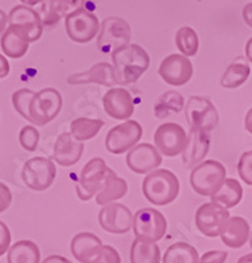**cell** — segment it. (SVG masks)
I'll return each instance as SVG.
<instances>
[{
	"label": "cell",
	"mask_w": 252,
	"mask_h": 263,
	"mask_svg": "<svg viewBox=\"0 0 252 263\" xmlns=\"http://www.w3.org/2000/svg\"><path fill=\"white\" fill-rule=\"evenodd\" d=\"M67 83L72 84V86L96 83L101 84V86L113 87L118 84V81L114 66L109 65L107 62H100L93 65L87 71L70 75L69 78H67Z\"/></svg>",
	"instance_id": "cell-18"
},
{
	"label": "cell",
	"mask_w": 252,
	"mask_h": 263,
	"mask_svg": "<svg viewBox=\"0 0 252 263\" xmlns=\"http://www.w3.org/2000/svg\"><path fill=\"white\" fill-rule=\"evenodd\" d=\"M41 263H72L67 258L62 257V255H50V257L45 258Z\"/></svg>",
	"instance_id": "cell-44"
},
{
	"label": "cell",
	"mask_w": 252,
	"mask_h": 263,
	"mask_svg": "<svg viewBox=\"0 0 252 263\" xmlns=\"http://www.w3.org/2000/svg\"><path fill=\"white\" fill-rule=\"evenodd\" d=\"M11 232L3 221H0V257L4 255L11 248Z\"/></svg>",
	"instance_id": "cell-40"
},
{
	"label": "cell",
	"mask_w": 252,
	"mask_h": 263,
	"mask_svg": "<svg viewBox=\"0 0 252 263\" xmlns=\"http://www.w3.org/2000/svg\"><path fill=\"white\" fill-rule=\"evenodd\" d=\"M133 230L138 239L156 242L167 232V220L159 211L154 208H142L134 215Z\"/></svg>",
	"instance_id": "cell-8"
},
{
	"label": "cell",
	"mask_w": 252,
	"mask_h": 263,
	"mask_svg": "<svg viewBox=\"0 0 252 263\" xmlns=\"http://www.w3.org/2000/svg\"><path fill=\"white\" fill-rule=\"evenodd\" d=\"M30 39L27 30L17 25H9L2 34L0 46L7 57L18 60L24 57L29 48Z\"/></svg>",
	"instance_id": "cell-22"
},
{
	"label": "cell",
	"mask_w": 252,
	"mask_h": 263,
	"mask_svg": "<svg viewBox=\"0 0 252 263\" xmlns=\"http://www.w3.org/2000/svg\"><path fill=\"white\" fill-rule=\"evenodd\" d=\"M12 204V192L8 185L0 182V213L7 211Z\"/></svg>",
	"instance_id": "cell-41"
},
{
	"label": "cell",
	"mask_w": 252,
	"mask_h": 263,
	"mask_svg": "<svg viewBox=\"0 0 252 263\" xmlns=\"http://www.w3.org/2000/svg\"><path fill=\"white\" fill-rule=\"evenodd\" d=\"M132 263H160V249L156 242L135 238L130 249Z\"/></svg>",
	"instance_id": "cell-30"
},
{
	"label": "cell",
	"mask_w": 252,
	"mask_h": 263,
	"mask_svg": "<svg viewBox=\"0 0 252 263\" xmlns=\"http://www.w3.org/2000/svg\"><path fill=\"white\" fill-rule=\"evenodd\" d=\"M83 150V142L75 140L70 132H65V133L58 136L57 141H55L53 158L63 167H71L75 163H78L79 159L81 158Z\"/></svg>",
	"instance_id": "cell-20"
},
{
	"label": "cell",
	"mask_w": 252,
	"mask_h": 263,
	"mask_svg": "<svg viewBox=\"0 0 252 263\" xmlns=\"http://www.w3.org/2000/svg\"><path fill=\"white\" fill-rule=\"evenodd\" d=\"M66 32L70 40L78 44L90 42L97 36L100 23L96 15L86 8H79L66 16Z\"/></svg>",
	"instance_id": "cell-10"
},
{
	"label": "cell",
	"mask_w": 252,
	"mask_h": 263,
	"mask_svg": "<svg viewBox=\"0 0 252 263\" xmlns=\"http://www.w3.org/2000/svg\"><path fill=\"white\" fill-rule=\"evenodd\" d=\"M18 140H20L21 146L24 147L27 152H34L38 146L39 133L34 126L27 125L20 130Z\"/></svg>",
	"instance_id": "cell-36"
},
{
	"label": "cell",
	"mask_w": 252,
	"mask_h": 263,
	"mask_svg": "<svg viewBox=\"0 0 252 263\" xmlns=\"http://www.w3.org/2000/svg\"><path fill=\"white\" fill-rule=\"evenodd\" d=\"M44 27H54L70 13L67 0H44L38 11Z\"/></svg>",
	"instance_id": "cell-29"
},
{
	"label": "cell",
	"mask_w": 252,
	"mask_h": 263,
	"mask_svg": "<svg viewBox=\"0 0 252 263\" xmlns=\"http://www.w3.org/2000/svg\"><path fill=\"white\" fill-rule=\"evenodd\" d=\"M237 263H252V253L243 255V257H240Z\"/></svg>",
	"instance_id": "cell-50"
},
{
	"label": "cell",
	"mask_w": 252,
	"mask_h": 263,
	"mask_svg": "<svg viewBox=\"0 0 252 263\" xmlns=\"http://www.w3.org/2000/svg\"><path fill=\"white\" fill-rule=\"evenodd\" d=\"M132 211L120 203L107 204L99 213V224L105 232L113 234L128 233L133 228Z\"/></svg>",
	"instance_id": "cell-14"
},
{
	"label": "cell",
	"mask_w": 252,
	"mask_h": 263,
	"mask_svg": "<svg viewBox=\"0 0 252 263\" xmlns=\"http://www.w3.org/2000/svg\"><path fill=\"white\" fill-rule=\"evenodd\" d=\"M163 263H200V255L191 243L176 242L165 250Z\"/></svg>",
	"instance_id": "cell-32"
},
{
	"label": "cell",
	"mask_w": 252,
	"mask_h": 263,
	"mask_svg": "<svg viewBox=\"0 0 252 263\" xmlns=\"http://www.w3.org/2000/svg\"><path fill=\"white\" fill-rule=\"evenodd\" d=\"M36 92H33L32 90H28V88H21L17 90L12 95V104L15 107V109L17 111V114L20 116L24 117L25 120H28L30 123V115H29V107L32 99L34 98Z\"/></svg>",
	"instance_id": "cell-35"
},
{
	"label": "cell",
	"mask_w": 252,
	"mask_h": 263,
	"mask_svg": "<svg viewBox=\"0 0 252 263\" xmlns=\"http://www.w3.org/2000/svg\"><path fill=\"white\" fill-rule=\"evenodd\" d=\"M244 126H246V130L252 135V108H249V111L247 112L246 120H244Z\"/></svg>",
	"instance_id": "cell-47"
},
{
	"label": "cell",
	"mask_w": 252,
	"mask_h": 263,
	"mask_svg": "<svg viewBox=\"0 0 252 263\" xmlns=\"http://www.w3.org/2000/svg\"><path fill=\"white\" fill-rule=\"evenodd\" d=\"M41 253L33 241L23 239L13 243L8 250L7 262L8 263H39Z\"/></svg>",
	"instance_id": "cell-28"
},
{
	"label": "cell",
	"mask_w": 252,
	"mask_h": 263,
	"mask_svg": "<svg viewBox=\"0 0 252 263\" xmlns=\"http://www.w3.org/2000/svg\"><path fill=\"white\" fill-rule=\"evenodd\" d=\"M101 246V239L96 234L83 232L72 238L70 248H71V254L76 260L80 263H88L97 254Z\"/></svg>",
	"instance_id": "cell-24"
},
{
	"label": "cell",
	"mask_w": 252,
	"mask_h": 263,
	"mask_svg": "<svg viewBox=\"0 0 252 263\" xmlns=\"http://www.w3.org/2000/svg\"><path fill=\"white\" fill-rule=\"evenodd\" d=\"M228 218L230 213L227 208L214 201H209L202 204L196 212V227L204 236L214 238L221 234Z\"/></svg>",
	"instance_id": "cell-13"
},
{
	"label": "cell",
	"mask_w": 252,
	"mask_h": 263,
	"mask_svg": "<svg viewBox=\"0 0 252 263\" xmlns=\"http://www.w3.org/2000/svg\"><path fill=\"white\" fill-rule=\"evenodd\" d=\"M104 121L100 119H87V117H79L72 120L70 125V133L75 140L84 142L93 138L104 126Z\"/></svg>",
	"instance_id": "cell-31"
},
{
	"label": "cell",
	"mask_w": 252,
	"mask_h": 263,
	"mask_svg": "<svg viewBox=\"0 0 252 263\" xmlns=\"http://www.w3.org/2000/svg\"><path fill=\"white\" fill-rule=\"evenodd\" d=\"M185 116L191 128L212 132L218 124V112L214 104L204 96H192L185 107Z\"/></svg>",
	"instance_id": "cell-11"
},
{
	"label": "cell",
	"mask_w": 252,
	"mask_h": 263,
	"mask_svg": "<svg viewBox=\"0 0 252 263\" xmlns=\"http://www.w3.org/2000/svg\"><path fill=\"white\" fill-rule=\"evenodd\" d=\"M175 41H176L177 49L185 57H193L197 54L200 41H198L197 33L191 27H181L177 30Z\"/></svg>",
	"instance_id": "cell-34"
},
{
	"label": "cell",
	"mask_w": 252,
	"mask_h": 263,
	"mask_svg": "<svg viewBox=\"0 0 252 263\" xmlns=\"http://www.w3.org/2000/svg\"><path fill=\"white\" fill-rule=\"evenodd\" d=\"M88 263H121L120 253L113 246L102 245L97 254Z\"/></svg>",
	"instance_id": "cell-38"
},
{
	"label": "cell",
	"mask_w": 252,
	"mask_h": 263,
	"mask_svg": "<svg viewBox=\"0 0 252 263\" xmlns=\"http://www.w3.org/2000/svg\"><path fill=\"white\" fill-rule=\"evenodd\" d=\"M154 142L160 154L165 157H176L185 149L188 135L179 124L164 123L156 128Z\"/></svg>",
	"instance_id": "cell-12"
},
{
	"label": "cell",
	"mask_w": 252,
	"mask_h": 263,
	"mask_svg": "<svg viewBox=\"0 0 252 263\" xmlns=\"http://www.w3.org/2000/svg\"><path fill=\"white\" fill-rule=\"evenodd\" d=\"M249 74H251V69L247 61L243 57H238L234 62L227 66L226 71L223 72L221 78V86L228 90H234L246 83Z\"/></svg>",
	"instance_id": "cell-26"
},
{
	"label": "cell",
	"mask_w": 252,
	"mask_h": 263,
	"mask_svg": "<svg viewBox=\"0 0 252 263\" xmlns=\"http://www.w3.org/2000/svg\"><path fill=\"white\" fill-rule=\"evenodd\" d=\"M210 149V133L201 129L191 128L188 142L183 152V162L185 167L191 168L201 163Z\"/></svg>",
	"instance_id": "cell-19"
},
{
	"label": "cell",
	"mask_w": 252,
	"mask_h": 263,
	"mask_svg": "<svg viewBox=\"0 0 252 263\" xmlns=\"http://www.w3.org/2000/svg\"><path fill=\"white\" fill-rule=\"evenodd\" d=\"M132 30L129 23L117 16L107 17L100 25L97 48L102 53H113L117 49L129 45Z\"/></svg>",
	"instance_id": "cell-5"
},
{
	"label": "cell",
	"mask_w": 252,
	"mask_h": 263,
	"mask_svg": "<svg viewBox=\"0 0 252 263\" xmlns=\"http://www.w3.org/2000/svg\"><path fill=\"white\" fill-rule=\"evenodd\" d=\"M249 234L251 229L246 218L240 216H230L219 237L227 248L240 249L249 239Z\"/></svg>",
	"instance_id": "cell-23"
},
{
	"label": "cell",
	"mask_w": 252,
	"mask_h": 263,
	"mask_svg": "<svg viewBox=\"0 0 252 263\" xmlns=\"http://www.w3.org/2000/svg\"><path fill=\"white\" fill-rule=\"evenodd\" d=\"M184 105V98L180 93L175 92V91H170L165 92L158 99V102L155 103L154 107V112L158 119H165L170 115V112L177 114L183 109Z\"/></svg>",
	"instance_id": "cell-33"
},
{
	"label": "cell",
	"mask_w": 252,
	"mask_h": 263,
	"mask_svg": "<svg viewBox=\"0 0 252 263\" xmlns=\"http://www.w3.org/2000/svg\"><path fill=\"white\" fill-rule=\"evenodd\" d=\"M118 84H132L141 78L150 66V55L142 46L129 44L112 53Z\"/></svg>",
	"instance_id": "cell-1"
},
{
	"label": "cell",
	"mask_w": 252,
	"mask_h": 263,
	"mask_svg": "<svg viewBox=\"0 0 252 263\" xmlns=\"http://www.w3.org/2000/svg\"><path fill=\"white\" fill-rule=\"evenodd\" d=\"M21 3L24 4V6H28V7H33V6H37V4L42 3L44 0H20Z\"/></svg>",
	"instance_id": "cell-49"
},
{
	"label": "cell",
	"mask_w": 252,
	"mask_h": 263,
	"mask_svg": "<svg viewBox=\"0 0 252 263\" xmlns=\"http://www.w3.org/2000/svg\"><path fill=\"white\" fill-rule=\"evenodd\" d=\"M212 197V201L221 204L225 208H234L240 203L243 197V189L242 184L234 178H226L221 189Z\"/></svg>",
	"instance_id": "cell-27"
},
{
	"label": "cell",
	"mask_w": 252,
	"mask_h": 263,
	"mask_svg": "<svg viewBox=\"0 0 252 263\" xmlns=\"http://www.w3.org/2000/svg\"><path fill=\"white\" fill-rule=\"evenodd\" d=\"M57 168L53 161L44 157L28 159L21 171V178L28 189L33 191H45L54 183Z\"/></svg>",
	"instance_id": "cell-6"
},
{
	"label": "cell",
	"mask_w": 252,
	"mask_h": 263,
	"mask_svg": "<svg viewBox=\"0 0 252 263\" xmlns=\"http://www.w3.org/2000/svg\"><path fill=\"white\" fill-rule=\"evenodd\" d=\"M9 25H17L24 28L29 34L30 42L38 41L42 36L44 24H42L41 16L33 8L28 6H17L11 9L8 15Z\"/></svg>",
	"instance_id": "cell-21"
},
{
	"label": "cell",
	"mask_w": 252,
	"mask_h": 263,
	"mask_svg": "<svg viewBox=\"0 0 252 263\" xmlns=\"http://www.w3.org/2000/svg\"><path fill=\"white\" fill-rule=\"evenodd\" d=\"M9 74V63L4 55L0 54V79L6 78L7 75Z\"/></svg>",
	"instance_id": "cell-43"
},
{
	"label": "cell",
	"mask_w": 252,
	"mask_h": 263,
	"mask_svg": "<svg viewBox=\"0 0 252 263\" xmlns=\"http://www.w3.org/2000/svg\"><path fill=\"white\" fill-rule=\"evenodd\" d=\"M226 179V168L221 162L209 159L197 164L191 173V185L201 196H213Z\"/></svg>",
	"instance_id": "cell-3"
},
{
	"label": "cell",
	"mask_w": 252,
	"mask_h": 263,
	"mask_svg": "<svg viewBox=\"0 0 252 263\" xmlns=\"http://www.w3.org/2000/svg\"><path fill=\"white\" fill-rule=\"evenodd\" d=\"M144 197L154 205L172 203L180 192V182L172 171L159 168L149 173L142 184Z\"/></svg>",
	"instance_id": "cell-2"
},
{
	"label": "cell",
	"mask_w": 252,
	"mask_h": 263,
	"mask_svg": "<svg viewBox=\"0 0 252 263\" xmlns=\"http://www.w3.org/2000/svg\"><path fill=\"white\" fill-rule=\"evenodd\" d=\"M249 245H251L252 248V230H251V234H249Z\"/></svg>",
	"instance_id": "cell-51"
},
{
	"label": "cell",
	"mask_w": 252,
	"mask_h": 263,
	"mask_svg": "<svg viewBox=\"0 0 252 263\" xmlns=\"http://www.w3.org/2000/svg\"><path fill=\"white\" fill-rule=\"evenodd\" d=\"M109 167L102 158H92L86 163L76 183V194L83 201L91 200L102 189Z\"/></svg>",
	"instance_id": "cell-7"
},
{
	"label": "cell",
	"mask_w": 252,
	"mask_h": 263,
	"mask_svg": "<svg viewBox=\"0 0 252 263\" xmlns=\"http://www.w3.org/2000/svg\"><path fill=\"white\" fill-rule=\"evenodd\" d=\"M143 135L142 125L135 120H126L113 126L105 138V147L112 154H122L137 146Z\"/></svg>",
	"instance_id": "cell-9"
},
{
	"label": "cell",
	"mask_w": 252,
	"mask_h": 263,
	"mask_svg": "<svg viewBox=\"0 0 252 263\" xmlns=\"http://www.w3.org/2000/svg\"><path fill=\"white\" fill-rule=\"evenodd\" d=\"M246 58L252 63V37L247 41L246 45Z\"/></svg>",
	"instance_id": "cell-48"
},
{
	"label": "cell",
	"mask_w": 252,
	"mask_h": 263,
	"mask_svg": "<svg viewBox=\"0 0 252 263\" xmlns=\"http://www.w3.org/2000/svg\"><path fill=\"white\" fill-rule=\"evenodd\" d=\"M67 3H69L70 7V13H71L74 11H76V9L81 8L84 6V3H86V0H67Z\"/></svg>",
	"instance_id": "cell-45"
},
{
	"label": "cell",
	"mask_w": 252,
	"mask_h": 263,
	"mask_svg": "<svg viewBox=\"0 0 252 263\" xmlns=\"http://www.w3.org/2000/svg\"><path fill=\"white\" fill-rule=\"evenodd\" d=\"M62 105V95L53 87L36 92L29 107L30 123L37 126L46 125L58 116Z\"/></svg>",
	"instance_id": "cell-4"
},
{
	"label": "cell",
	"mask_w": 252,
	"mask_h": 263,
	"mask_svg": "<svg viewBox=\"0 0 252 263\" xmlns=\"http://www.w3.org/2000/svg\"><path fill=\"white\" fill-rule=\"evenodd\" d=\"M7 23H8V16H7L3 9H0V34H3L6 32Z\"/></svg>",
	"instance_id": "cell-46"
},
{
	"label": "cell",
	"mask_w": 252,
	"mask_h": 263,
	"mask_svg": "<svg viewBox=\"0 0 252 263\" xmlns=\"http://www.w3.org/2000/svg\"><path fill=\"white\" fill-rule=\"evenodd\" d=\"M160 78L171 86H184L192 79L193 65L183 54H171L159 66Z\"/></svg>",
	"instance_id": "cell-15"
},
{
	"label": "cell",
	"mask_w": 252,
	"mask_h": 263,
	"mask_svg": "<svg viewBox=\"0 0 252 263\" xmlns=\"http://www.w3.org/2000/svg\"><path fill=\"white\" fill-rule=\"evenodd\" d=\"M242 16H243V20L249 28H252V3L246 4L243 7V11H242Z\"/></svg>",
	"instance_id": "cell-42"
},
{
	"label": "cell",
	"mask_w": 252,
	"mask_h": 263,
	"mask_svg": "<svg viewBox=\"0 0 252 263\" xmlns=\"http://www.w3.org/2000/svg\"><path fill=\"white\" fill-rule=\"evenodd\" d=\"M105 112L116 120H129L134 114V99L128 90L118 87L107 91L102 98Z\"/></svg>",
	"instance_id": "cell-17"
},
{
	"label": "cell",
	"mask_w": 252,
	"mask_h": 263,
	"mask_svg": "<svg viewBox=\"0 0 252 263\" xmlns=\"http://www.w3.org/2000/svg\"><path fill=\"white\" fill-rule=\"evenodd\" d=\"M227 259V253L222 250L206 251L200 258V263H225Z\"/></svg>",
	"instance_id": "cell-39"
},
{
	"label": "cell",
	"mask_w": 252,
	"mask_h": 263,
	"mask_svg": "<svg viewBox=\"0 0 252 263\" xmlns=\"http://www.w3.org/2000/svg\"><path fill=\"white\" fill-rule=\"evenodd\" d=\"M238 174L240 179L252 187V150L243 153L238 162Z\"/></svg>",
	"instance_id": "cell-37"
},
{
	"label": "cell",
	"mask_w": 252,
	"mask_h": 263,
	"mask_svg": "<svg viewBox=\"0 0 252 263\" xmlns=\"http://www.w3.org/2000/svg\"><path fill=\"white\" fill-rule=\"evenodd\" d=\"M129 191L128 183L125 179L117 177V174L109 168L105 183L99 194L96 195V203L99 205H107V204L114 203L118 199H122Z\"/></svg>",
	"instance_id": "cell-25"
},
{
	"label": "cell",
	"mask_w": 252,
	"mask_h": 263,
	"mask_svg": "<svg viewBox=\"0 0 252 263\" xmlns=\"http://www.w3.org/2000/svg\"><path fill=\"white\" fill-rule=\"evenodd\" d=\"M126 163L134 173L149 174L159 167L162 163V156L154 145L139 144L128 153Z\"/></svg>",
	"instance_id": "cell-16"
}]
</instances>
